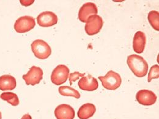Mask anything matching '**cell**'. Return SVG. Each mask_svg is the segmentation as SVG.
<instances>
[{
  "mask_svg": "<svg viewBox=\"0 0 159 119\" xmlns=\"http://www.w3.org/2000/svg\"><path fill=\"white\" fill-rule=\"evenodd\" d=\"M127 63L130 69L137 77L142 78L147 75L148 64L145 60L137 55L128 56Z\"/></svg>",
  "mask_w": 159,
  "mask_h": 119,
  "instance_id": "cell-1",
  "label": "cell"
},
{
  "mask_svg": "<svg viewBox=\"0 0 159 119\" xmlns=\"http://www.w3.org/2000/svg\"><path fill=\"white\" fill-rule=\"evenodd\" d=\"M104 88L110 90H115L119 88L122 83V79L119 74L113 70H110L105 77H99Z\"/></svg>",
  "mask_w": 159,
  "mask_h": 119,
  "instance_id": "cell-2",
  "label": "cell"
},
{
  "mask_svg": "<svg viewBox=\"0 0 159 119\" xmlns=\"http://www.w3.org/2000/svg\"><path fill=\"white\" fill-rule=\"evenodd\" d=\"M31 46L34 56L40 60H45L51 55L52 49L50 46L43 40H34Z\"/></svg>",
  "mask_w": 159,
  "mask_h": 119,
  "instance_id": "cell-3",
  "label": "cell"
},
{
  "mask_svg": "<svg viewBox=\"0 0 159 119\" xmlns=\"http://www.w3.org/2000/svg\"><path fill=\"white\" fill-rule=\"evenodd\" d=\"M103 25V21L98 15L90 16L86 21L85 31L89 36H93L99 33Z\"/></svg>",
  "mask_w": 159,
  "mask_h": 119,
  "instance_id": "cell-4",
  "label": "cell"
},
{
  "mask_svg": "<svg viewBox=\"0 0 159 119\" xmlns=\"http://www.w3.org/2000/svg\"><path fill=\"white\" fill-rule=\"evenodd\" d=\"M69 76V68L64 65H59L53 71L51 75V80L54 84L59 86L66 82Z\"/></svg>",
  "mask_w": 159,
  "mask_h": 119,
  "instance_id": "cell-5",
  "label": "cell"
},
{
  "mask_svg": "<svg viewBox=\"0 0 159 119\" xmlns=\"http://www.w3.org/2000/svg\"><path fill=\"white\" fill-rule=\"evenodd\" d=\"M36 25L35 19L30 16H23L16 20L14 29L19 33H24L33 29Z\"/></svg>",
  "mask_w": 159,
  "mask_h": 119,
  "instance_id": "cell-6",
  "label": "cell"
},
{
  "mask_svg": "<svg viewBox=\"0 0 159 119\" xmlns=\"http://www.w3.org/2000/svg\"><path fill=\"white\" fill-rule=\"evenodd\" d=\"M43 71L40 67L33 66L27 74L23 75V79L27 85L34 86L39 84L43 78Z\"/></svg>",
  "mask_w": 159,
  "mask_h": 119,
  "instance_id": "cell-7",
  "label": "cell"
},
{
  "mask_svg": "<svg viewBox=\"0 0 159 119\" xmlns=\"http://www.w3.org/2000/svg\"><path fill=\"white\" fill-rule=\"evenodd\" d=\"M136 99L139 104L144 106H151L157 101L156 95L149 90H140L136 95Z\"/></svg>",
  "mask_w": 159,
  "mask_h": 119,
  "instance_id": "cell-8",
  "label": "cell"
},
{
  "mask_svg": "<svg viewBox=\"0 0 159 119\" xmlns=\"http://www.w3.org/2000/svg\"><path fill=\"white\" fill-rule=\"evenodd\" d=\"M57 15L52 12H43L38 16V24L41 27H50L58 23Z\"/></svg>",
  "mask_w": 159,
  "mask_h": 119,
  "instance_id": "cell-9",
  "label": "cell"
},
{
  "mask_svg": "<svg viewBox=\"0 0 159 119\" xmlns=\"http://www.w3.org/2000/svg\"><path fill=\"white\" fill-rule=\"evenodd\" d=\"M98 12V8L94 3L87 2L81 7L79 12V19L81 22L86 23L90 16L97 15Z\"/></svg>",
  "mask_w": 159,
  "mask_h": 119,
  "instance_id": "cell-10",
  "label": "cell"
},
{
  "mask_svg": "<svg viewBox=\"0 0 159 119\" xmlns=\"http://www.w3.org/2000/svg\"><path fill=\"white\" fill-rule=\"evenodd\" d=\"M75 114L74 108L66 104H60L55 109V116L57 119H74Z\"/></svg>",
  "mask_w": 159,
  "mask_h": 119,
  "instance_id": "cell-11",
  "label": "cell"
},
{
  "mask_svg": "<svg viewBox=\"0 0 159 119\" xmlns=\"http://www.w3.org/2000/svg\"><path fill=\"white\" fill-rule=\"evenodd\" d=\"M78 84L81 90L85 91H94L99 87L98 80L91 75L82 77L80 79Z\"/></svg>",
  "mask_w": 159,
  "mask_h": 119,
  "instance_id": "cell-12",
  "label": "cell"
},
{
  "mask_svg": "<svg viewBox=\"0 0 159 119\" xmlns=\"http://www.w3.org/2000/svg\"><path fill=\"white\" fill-rule=\"evenodd\" d=\"M146 38L145 34L142 31H137L133 39V48L137 53H142L145 48Z\"/></svg>",
  "mask_w": 159,
  "mask_h": 119,
  "instance_id": "cell-13",
  "label": "cell"
},
{
  "mask_svg": "<svg viewBox=\"0 0 159 119\" xmlns=\"http://www.w3.org/2000/svg\"><path fill=\"white\" fill-rule=\"evenodd\" d=\"M17 86L16 79L9 75L0 77V90L2 91L12 90Z\"/></svg>",
  "mask_w": 159,
  "mask_h": 119,
  "instance_id": "cell-14",
  "label": "cell"
},
{
  "mask_svg": "<svg viewBox=\"0 0 159 119\" xmlns=\"http://www.w3.org/2000/svg\"><path fill=\"white\" fill-rule=\"evenodd\" d=\"M96 111V108L94 104L86 103L80 108L77 115L80 119H88L94 116Z\"/></svg>",
  "mask_w": 159,
  "mask_h": 119,
  "instance_id": "cell-15",
  "label": "cell"
},
{
  "mask_svg": "<svg viewBox=\"0 0 159 119\" xmlns=\"http://www.w3.org/2000/svg\"><path fill=\"white\" fill-rule=\"evenodd\" d=\"M59 93L62 96L73 97L76 99L80 98V94L76 89L69 86H61L58 89Z\"/></svg>",
  "mask_w": 159,
  "mask_h": 119,
  "instance_id": "cell-16",
  "label": "cell"
},
{
  "mask_svg": "<svg viewBox=\"0 0 159 119\" xmlns=\"http://www.w3.org/2000/svg\"><path fill=\"white\" fill-rule=\"evenodd\" d=\"M0 98L4 101H7L14 106L19 104V99L17 95L13 92H4L0 95Z\"/></svg>",
  "mask_w": 159,
  "mask_h": 119,
  "instance_id": "cell-17",
  "label": "cell"
},
{
  "mask_svg": "<svg viewBox=\"0 0 159 119\" xmlns=\"http://www.w3.org/2000/svg\"><path fill=\"white\" fill-rule=\"evenodd\" d=\"M150 24L156 31H159V13L156 11H151L148 16Z\"/></svg>",
  "mask_w": 159,
  "mask_h": 119,
  "instance_id": "cell-18",
  "label": "cell"
},
{
  "mask_svg": "<svg viewBox=\"0 0 159 119\" xmlns=\"http://www.w3.org/2000/svg\"><path fill=\"white\" fill-rule=\"evenodd\" d=\"M159 78V65H153L149 72L148 81L150 82L153 79H158Z\"/></svg>",
  "mask_w": 159,
  "mask_h": 119,
  "instance_id": "cell-19",
  "label": "cell"
},
{
  "mask_svg": "<svg viewBox=\"0 0 159 119\" xmlns=\"http://www.w3.org/2000/svg\"><path fill=\"white\" fill-rule=\"evenodd\" d=\"M85 73H81L78 72H75L74 73H72L69 75V81H70V85L72 84V83L77 80L80 79V78H82L84 77Z\"/></svg>",
  "mask_w": 159,
  "mask_h": 119,
  "instance_id": "cell-20",
  "label": "cell"
},
{
  "mask_svg": "<svg viewBox=\"0 0 159 119\" xmlns=\"http://www.w3.org/2000/svg\"><path fill=\"white\" fill-rule=\"evenodd\" d=\"M20 2L22 5H23L25 6H28L32 4L33 3V2H34V0H32V1H29V0H28V1H23V0H20Z\"/></svg>",
  "mask_w": 159,
  "mask_h": 119,
  "instance_id": "cell-21",
  "label": "cell"
},
{
  "mask_svg": "<svg viewBox=\"0 0 159 119\" xmlns=\"http://www.w3.org/2000/svg\"><path fill=\"white\" fill-rule=\"evenodd\" d=\"M21 119H32V117H31V116L30 115H29V114H25V115H24V116L21 117Z\"/></svg>",
  "mask_w": 159,
  "mask_h": 119,
  "instance_id": "cell-22",
  "label": "cell"
},
{
  "mask_svg": "<svg viewBox=\"0 0 159 119\" xmlns=\"http://www.w3.org/2000/svg\"><path fill=\"white\" fill-rule=\"evenodd\" d=\"M1 112H0V119H1Z\"/></svg>",
  "mask_w": 159,
  "mask_h": 119,
  "instance_id": "cell-23",
  "label": "cell"
}]
</instances>
